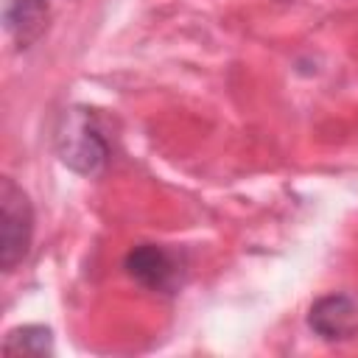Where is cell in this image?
<instances>
[{
    "instance_id": "cell-1",
    "label": "cell",
    "mask_w": 358,
    "mask_h": 358,
    "mask_svg": "<svg viewBox=\"0 0 358 358\" xmlns=\"http://www.w3.org/2000/svg\"><path fill=\"white\" fill-rule=\"evenodd\" d=\"M53 148L62 165L81 176H95L109 159V143L103 140L95 115L84 106H67L53 129Z\"/></svg>"
},
{
    "instance_id": "cell-2",
    "label": "cell",
    "mask_w": 358,
    "mask_h": 358,
    "mask_svg": "<svg viewBox=\"0 0 358 358\" xmlns=\"http://www.w3.org/2000/svg\"><path fill=\"white\" fill-rule=\"evenodd\" d=\"M34 238V204L28 193L8 176L0 182V266L3 271H14Z\"/></svg>"
},
{
    "instance_id": "cell-3",
    "label": "cell",
    "mask_w": 358,
    "mask_h": 358,
    "mask_svg": "<svg viewBox=\"0 0 358 358\" xmlns=\"http://www.w3.org/2000/svg\"><path fill=\"white\" fill-rule=\"evenodd\" d=\"M126 274L140 282L148 291L173 294L182 282V260L157 243H140L134 246L123 260Z\"/></svg>"
},
{
    "instance_id": "cell-4",
    "label": "cell",
    "mask_w": 358,
    "mask_h": 358,
    "mask_svg": "<svg viewBox=\"0 0 358 358\" xmlns=\"http://www.w3.org/2000/svg\"><path fill=\"white\" fill-rule=\"evenodd\" d=\"M310 330L324 341H347L358 330V305L347 294H327L310 305Z\"/></svg>"
},
{
    "instance_id": "cell-5",
    "label": "cell",
    "mask_w": 358,
    "mask_h": 358,
    "mask_svg": "<svg viewBox=\"0 0 358 358\" xmlns=\"http://www.w3.org/2000/svg\"><path fill=\"white\" fill-rule=\"evenodd\" d=\"M50 6L48 0H6L3 25L20 50L31 48L48 28Z\"/></svg>"
},
{
    "instance_id": "cell-6",
    "label": "cell",
    "mask_w": 358,
    "mask_h": 358,
    "mask_svg": "<svg viewBox=\"0 0 358 358\" xmlns=\"http://www.w3.org/2000/svg\"><path fill=\"white\" fill-rule=\"evenodd\" d=\"M3 352L6 355H53V330L45 324H22L6 333L3 338Z\"/></svg>"
}]
</instances>
